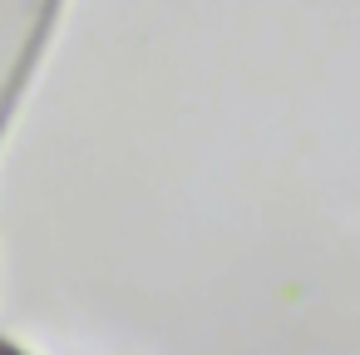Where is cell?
Here are the masks:
<instances>
[{
  "instance_id": "1",
  "label": "cell",
  "mask_w": 360,
  "mask_h": 355,
  "mask_svg": "<svg viewBox=\"0 0 360 355\" xmlns=\"http://www.w3.org/2000/svg\"><path fill=\"white\" fill-rule=\"evenodd\" d=\"M55 0H0V70L40 50Z\"/></svg>"
}]
</instances>
